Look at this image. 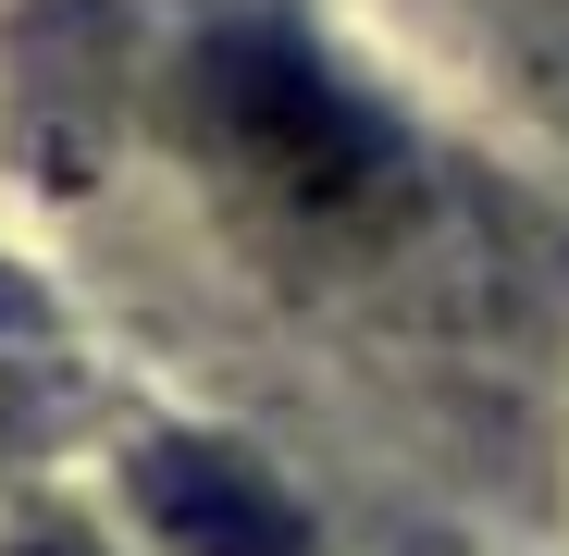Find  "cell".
I'll use <instances>...</instances> for the list:
<instances>
[{
  "instance_id": "obj_3",
  "label": "cell",
  "mask_w": 569,
  "mask_h": 556,
  "mask_svg": "<svg viewBox=\"0 0 569 556\" xmlns=\"http://www.w3.org/2000/svg\"><path fill=\"white\" fill-rule=\"evenodd\" d=\"M13 322H26V285H13V272H0V334H13Z\"/></svg>"
},
{
  "instance_id": "obj_2",
  "label": "cell",
  "mask_w": 569,
  "mask_h": 556,
  "mask_svg": "<svg viewBox=\"0 0 569 556\" xmlns=\"http://www.w3.org/2000/svg\"><path fill=\"white\" fill-rule=\"evenodd\" d=\"M137 507L161 519L173 556H310V519L284 507L236 445H199V433H161L137 457Z\"/></svg>"
},
{
  "instance_id": "obj_1",
  "label": "cell",
  "mask_w": 569,
  "mask_h": 556,
  "mask_svg": "<svg viewBox=\"0 0 569 556\" xmlns=\"http://www.w3.org/2000/svg\"><path fill=\"white\" fill-rule=\"evenodd\" d=\"M186 137L260 235L359 247L409 211L397 124L371 100H347L298 26H211L199 62H186Z\"/></svg>"
},
{
  "instance_id": "obj_4",
  "label": "cell",
  "mask_w": 569,
  "mask_h": 556,
  "mask_svg": "<svg viewBox=\"0 0 569 556\" xmlns=\"http://www.w3.org/2000/svg\"><path fill=\"white\" fill-rule=\"evenodd\" d=\"M26 556H100V544H62V532H50V544H26Z\"/></svg>"
}]
</instances>
